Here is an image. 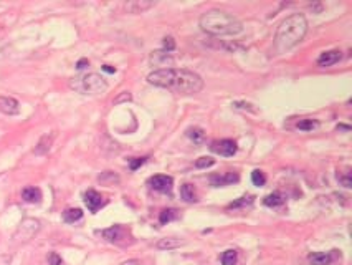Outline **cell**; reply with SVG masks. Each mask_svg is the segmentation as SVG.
I'll return each instance as SVG.
<instances>
[{"label": "cell", "mask_w": 352, "mask_h": 265, "mask_svg": "<svg viewBox=\"0 0 352 265\" xmlns=\"http://www.w3.org/2000/svg\"><path fill=\"white\" fill-rule=\"evenodd\" d=\"M147 81L154 86L172 90L181 95H195L202 92L204 80L200 75L186 68H160L147 76Z\"/></svg>", "instance_id": "cell-1"}, {"label": "cell", "mask_w": 352, "mask_h": 265, "mask_svg": "<svg viewBox=\"0 0 352 265\" xmlns=\"http://www.w3.org/2000/svg\"><path fill=\"white\" fill-rule=\"evenodd\" d=\"M308 33V20L303 14H293L279 23L274 35V50L284 53L295 48Z\"/></svg>", "instance_id": "cell-2"}, {"label": "cell", "mask_w": 352, "mask_h": 265, "mask_svg": "<svg viewBox=\"0 0 352 265\" xmlns=\"http://www.w3.org/2000/svg\"><path fill=\"white\" fill-rule=\"evenodd\" d=\"M200 28L204 30L207 35H213V37H225V35H238L243 32L242 22L237 17L226 14L223 10H208L199 20Z\"/></svg>", "instance_id": "cell-3"}, {"label": "cell", "mask_w": 352, "mask_h": 265, "mask_svg": "<svg viewBox=\"0 0 352 265\" xmlns=\"http://www.w3.org/2000/svg\"><path fill=\"white\" fill-rule=\"evenodd\" d=\"M70 88L81 95H101L106 92L108 83L98 73H86L70 80Z\"/></svg>", "instance_id": "cell-4"}, {"label": "cell", "mask_w": 352, "mask_h": 265, "mask_svg": "<svg viewBox=\"0 0 352 265\" xmlns=\"http://www.w3.org/2000/svg\"><path fill=\"white\" fill-rule=\"evenodd\" d=\"M96 234L103 237L104 240H108V242L116 244V245H129L133 242V236H131L129 229H126L121 224H116L109 229H103V231H98Z\"/></svg>", "instance_id": "cell-5"}, {"label": "cell", "mask_w": 352, "mask_h": 265, "mask_svg": "<svg viewBox=\"0 0 352 265\" xmlns=\"http://www.w3.org/2000/svg\"><path fill=\"white\" fill-rule=\"evenodd\" d=\"M38 231H40V222L37 219H25L20 224L19 231L15 232V239L25 242V240L33 239L35 234H37Z\"/></svg>", "instance_id": "cell-6"}, {"label": "cell", "mask_w": 352, "mask_h": 265, "mask_svg": "<svg viewBox=\"0 0 352 265\" xmlns=\"http://www.w3.org/2000/svg\"><path fill=\"white\" fill-rule=\"evenodd\" d=\"M210 149L215 154H220V156H225V158H230V156H233L237 153V143L233 140H217V141H213L210 144Z\"/></svg>", "instance_id": "cell-7"}, {"label": "cell", "mask_w": 352, "mask_h": 265, "mask_svg": "<svg viewBox=\"0 0 352 265\" xmlns=\"http://www.w3.org/2000/svg\"><path fill=\"white\" fill-rule=\"evenodd\" d=\"M147 183L151 186V189L157 192H164V194H170L172 186H174V179L170 176H162V174H159V176H152Z\"/></svg>", "instance_id": "cell-8"}, {"label": "cell", "mask_w": 352, "mask_h": 265, "mask_svg": "<svg viewBox=\"0 0 352 265\" xmlns=\"http://www.w3.org/2000/svg\"><path fill=\"white\" fill-rule=\"evenodd\" d=\"M85 204H86V207L89 209V212H91V214H96L98 210L106 204V199H104L103 196H101L98 191L88 189V191L85 192Z\"/></svg>", "instance_id": "cell-9"}, {"label": "cell", "mask_w": 352, "mask_h": 265, "mask_svg": "<svg viewBox=\"0 0 352 265\" xmlns=\"http://www.w3.org/2000/svg\"><path fill=\"white\" fill-rule=\"evenodd\" d=\"M240 181V176L237 172H225V174H215V176H210V184L213 188H223V186H230L235 184Z\"/></svg>", "instance_id": "cell-10"}, {"label": "cell", "mask_w": 352, "mask_h": 265, "mask_svg": "<svg viewBox=\"0 0 352 265\" xmlns=\"http://www.w3.org/2000/svg\"><path fill=\"white\" fill-rule=\"evenodd\" d=\"M337 250H331V252H313V254L308 255V260L311 265H331L332 260L336 258Z\"/></svg>", "instance_id": "cell-11"}, {"label": "cell", "mask_w": 352, "mask_h": 265, "mask_svg": "<svg viewBox=\"0 0 352 265\" xmlns=\"http://www.w3.org/2000/svg\"><path fill=\"white\" fill-rule=\"evenodd\" d=\"M0 111L9 116H15L20 113V103L12 96H0Z\"/></svg>", "instance_id": "cell-12"}, {"label": "cell", "mask_w": 352, "mask_h": 265, "mask_svg": "<svg viewBox=\"0 0 352 265\" xmlns=\"http://www.w3.org/2000/svg\"><path fill=\"white\" fill-rule=\"evenodd\" d=\"M341 58H342V52L341 50H327V52L321 53V55H319L318 65L323 66V68H327V66L336 65Z\"/></svg>", "instance_id": "cell-13"}, {"label": "cell", "mask_w": 352, "mask_h": 265, "mask_svg": "<svg viewBox=\"0 0 352 265\" xmlns=\"http://www.w3.org/2000/svg\"><path fill=\"white\" fill-rule=\"evenodd\" d=\"M53 140H55V132H48V135H43L40 138V141L37 143V146H35L33 153L37 156H43L50 151L51 144H53Z\"/></svg>", "instance_id": "cell-14"}, {"label": "cell", "mask_w": 352, "mask_h": 265, "mask_svg": "<svg viewBox=\"0 0 352 265\" xmlns=\"http://www.w3.org/2000/svg\"><path fill=\"white\" fill-rule=\"evenodd\" d=\"M151 63L154 66H170L174 63V57L169 52H152Z\"/></svg>", "instance_id": "cell-15"}, {"label": "cell", "mask_w": 352, "mask_h": 265, "mask_svg": "<svg viewBox=\"0 0 352 265\" xmlns=\"http://www.w3.org/2000/svg\"><path fill=\"white\" fill-rule=\"evenodd\" d=\"M154 5H156V2H151V0H136V2H129L126 4V10L129 12V14H142V12H146L149 9H152Z\"/></svg>", "instance_id": "cell-16"}, {"label": "cell", "mask_w": 352, "mask_h": 265, "mask_svg": "<svg viewBox=\"0 0 352 265\" xmlns=\"http://www.w3.org/2000/svg\"><path fill=\"white\" fill-rule=\"evenodd\" d=\"M22 199L30 204H37L41 201V191L38 188H25L22 191Z\"/></svg>", "instance_id": "cell-17"}, {"label": "cell", "mask_w": 352, "mask_h": 265, "mask_svg": "<svg viewBox=\"0 0 352 265\" xmlns=\"http://www.w3.org/2000/svg\"><path fill=\"white\" fill-rule=\"evenodd\" d=\"M184 242L181 239H174V237H165V239H160L157 242V249L159 250H172V249H177L181 247Z\"/></svg>", "instance_id": "cell-18"}, {"label": "cell", "mask_w": 352, "mask_h": 265, "mask_svg": "<svg viewBox=\"0 0 352 265\" xmlns=\"http://www.w3.org/2000/svg\"><path fill=\"white\" fill-rule=\"evenodd\" d=\"M81 217H83V210L78 207H71L63 212V220L67 222V224H75V222H78Z\"/></svg>", "instance_id": "cell-19"}, {"label": "cell", "mask_w": 352, "mask_h": 265, "mask_svg": "<svg viewBox=\"0 0 352 265\" xmlns=\"http://www.w3.org/2000/svg\"><path fill=\"white\" fill-rule=\"evenodd\" d=\"M181 196L186 202H197V192L192 184H184L181 188Z\"/></svg>", "instance_id": "cell-20"}, {"label": "cell", "mask_w": 352, "mask_h": 265, "mask_svg": "<svg viewBox=\"0 0 352 265\" xmlns=\"http://www.w3.org/2000/svg\"><path fill=\"white\" fill-rule=\"evenodd\" d=\"M265 206L268 207H278V206H283L284 204V196L279 194V192H273V194L266 196L265 197Z\"/></svg>", "instance_id": "cell-21"}, {"label": "cell", "mask_w": 352, "mask_h": 265, "mask_svg": "<svg viewBox=\"0 0 352 265\" xmlns=\"http://www.w3.org/2000/svg\"><path fill=\"white\" fill-rule=\"evenodd\" d=\"M98 181L101 184H106V186H112V184H118L119 183V176L111 171H106V172H101Z\"/></svg>", "instance_id": "cell-22"}, {"label": "cell", "mask_w": 352, "mask_h": 265, "mask_svg": "<svg viewBox=\"0 0 352 265\" xmlns=\"http://www.w3.org/2000/svg\"><path fill=\"white\" fill-rule=\"evenodd\" d=\"M296 128L300 129V131H313L316 128H319V121H318V119L306 118V119H301V121H298Z\"/></svg>", "instance_id": "cell-23"}, {"label": "cell", "mask_w": 352, "mask_h": 265, "mask_svg": "<svg viewBox=\"0 0 352 265\" xmlns=\"http://www.w3.org/2000/svg\"><path fill=\"white\" fill-rule=\"evenodd\" d=\"M175 219H179V210H175V209H164L159 215L160 224H167V222L175 220Z\"/></svg>", "instance_id": "cell-24"}, {"label": "cell", "mask_w": 352, "mask_h": 265, "mask_svg": "<svg viewBox=\"0 0 352 265\" xmlns=\"http://www.w3.org/2000/svg\"><path fill=\"white\" fill-rule=\"evenodd\" d=\"M238 260V252L230 249V250H225L222 254V265H237Z\"/></svg>", "instance_id": "cell-25"}, {"label": "cell", "mask_w": 352, "mask_h": 265, "mask_svg": "<svg viewBox=\"0 0 352 265\" xmlns=\"http://www.w3.org/2000/svg\"><path fill=\"white\" fill-rule=\"evenodd\" d=\"M187 136L192 140L195 144H200L202 141H204V138H205V132L204 129H200V128H189L187 131Z\"/></svg>", "instance_id": "cell-26"}, {"label": "cell", "mask_w": 352, "mask_h": 265, "mask_svg": "<svg viewBox=\"0 0 352 265\" xmlns=\"http://www.w3.org/2000/svg\"><path fill=\"white\" fill-rule=\"evenodd\" d=\"M253 196H243L240 197L238 201H233L231 204H228V209H237V207H243V206H250V204H253Z\"/></svg>", "instance_id": "cell-27"}, {"label": "cell", "mask_w": 352, "mask_h": 265, "mask_svg": "<svg viewBox=\"0 0 352 265\" xmlns=\"http://www.w3.org/2000/svg\"><path fill=\"white\" fill-rule=\"evenodd\" d=\"M252 183H253L255 186H265V183H266L265 172L260 171V169H255V171L252 172Z\"/></svg>", "instance_id": "cell-28"}, {"label": "cell", "mask_w": 352, "mask_h": 265, "mask_svg": "<svg viewBox=\"0 0 352 265\" xmlns=\"http://www.w3.org/2000/svg\"><path fill=\"white\" fill-rule=\"evenodd\" d=\"M215 164V159L212 158H200L195 161V167H199V169H205V167H210Z\"/></svg>", "instance_id": "cell-29"}, {"label": "cell", "mask_w": 352, "mask_h": 265, "mask_svg": "<svg viewBox=\"0 0 352 265\" xmlns=\"http://www.w3.org/2000/svg\"><path fill=\"white\" fill-rule=\"evenodd\" d=\"M337 181H339V184L344 186V188H350L352 186V181H350V172H345V174H339L337 176Z\"/></svg>", "instance_id": "cell-30"}, {"label": "cell", "mask_w": 352, "mask_h": 265, "mask_svg": "<svg viewBox=\"0 0 352 265\" xmlns=\"http://www.w3.org/2000/svg\"><path fill=\"white\" fill-rule=\"evenodd\" d=\"M147 161V158H134V159H131L129 161V167H131V171H136L137 167H141L144 162Z\"/></svg>", "instance_id": "cell-31"}, {"label": "cell", "mask_w": 352, "mask_h": 265, "mask_svg": "<svg viewBox=\"0 0 352 265\" xmlns=\"http://www.w3.org/2000/svg\"><path fill=\"white\" fill-rule=\"evenodd\" d=\"M175 48V41H174V38L172 37H165L164 38V52H172Z\"/></svg>", "instance_id": "cell-32"}, {"label": "cell", "mask_w": 352, "mask_h": 265, "mask_svg": "<svg viewBox=\"0 0 352 265\" xmlns=\"http://www.w3.org/2000/svg\"><path fill=\"white\" fill-rule=\"evenodd\" d=\"M48 263L50 265H62V257L56 252H50L48 254Z\"/></svg>", "instance_id": "cell-33"}, {"label": "cell", "mask_w": 352, "mask_h": 265, "mask_svg": "<svg viewBox=\"0 0 352 265\" xmlns=\"http://www.w3.org/2000/svg\"><path fill=\"white\" fill-rule=\"evenodd\" d=\"M86 66H88V60H86V58H81V60H80V62H78V63H76V68H78V70H83V68H86Z\"/></svg>", "instance_id": "cell-34"}, {"label": "cell", "mask_w": 352, "mask_h": 265, "mask_svg": "<svg viewBox=\"0 0 352 265\" xmlns=\"http://www.w3.org/2000/svg\"><path fill=\"white\" fill-rule=\"evenodd\" d=\"M121 265H144L141 260H137V258H131V260H126V262H123Z\"/></svg>", "instance_id": "cell-35"}, {"label": "cell", "mask_w": 352, "mask_h": 265, "mask_svg": "<svg viewBox=\"0 0 352 265\" xmlns=\"http://www.w3.org/2000/svg\"><path fill=\"white\" fill-rule=\"evenodd\" d=\"M103 70L108 71V73H116V68H112L111 65H103Z\"/></svg>", "instance_id": "cell-36"}, {"label": "cell", "mask_w": 352, "mask_h": 265, "mask_svg": "<svg viewBox=\"0 0 352 265\" xmlns=\"http://www.w3.org/2000/svg\"><path fill=\"white\" fill-rule=\"evenodd\" d=\"M123 100H131V95H128V93H124L121 98H118V100H114V103H119V101H123Z\"/></svg>", "instance_id": "cell-37"}]
</instances>
